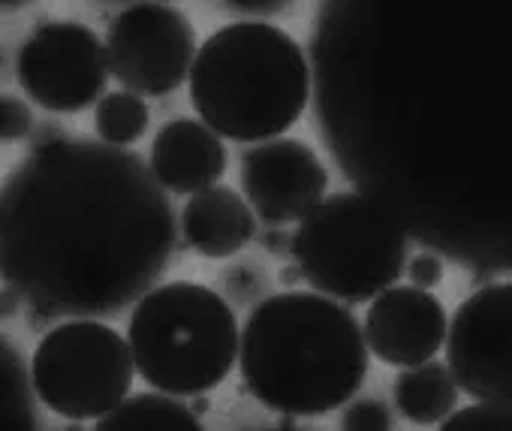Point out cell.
<instances>
[{
    "label": "cell",
    "mask_w": 512,
    "mask_h": 431,
    "mask_svg": "<svg viewBox=\"0 0 512 431\" xmlns=\"http://www.w3.org/2000/svg\"><path fill=\"white\" fill-rule=\"evenodd\" d=\"M172 251V202L130 148L64 136L0 184V284L55 320L124 311Z\"/></svg>",
    "instance_id": "cell-1"
},
{
    "label": "cell",
    "mask_w": 512,
    "mask_h": 431,
    "mask_svg": "<svg viewBox=\"0 0 512 431\" xmlns=\"http://www.w3.org/2000/svg\"><path fill=\"white\" fill-rule=\"evenodd\" d=\"M247 392L281 416H326L368 377V344L344 302L323 293H275L238 329Z\"/></svg>",
    "instance_id": "cell-2"
},
{
    "label": "cell",
    "mask_w": 512,
    "mask_h": 431,
    "mask_svg": "<svg viewBox=\"0 0 512 431\" xmlns=\"http://www.w3.org/2000/svg\"><path fill=\"white\" fill-rule=\"evenodd\" d=\"M190 103L220 139L263 142L284 136L305 112L311 70L302 46L266 22H235L196 49Z\"/></svg>",
    "instance_id": "cell-3"
},
{
    "label": "cell",
    "mask_w": 512,
    "mask_h": 431,
    "mask_svg": "<svg viewBox=\"0 0 512 431\" xmlns=\"http://www.w3.org/2000/svg\"><path fill=\"white\" fill-rule=\"evenodd\" d=\"M127 344L148 386L190 398L211 392L235 368L238 320L232 305L205 284H154L133 305Z\"/></svg>",
    "instance_id": "cell-4"
},
{
    "label": "cell",
    "mask_w": 512,
    "mask_h": 431,
    "mask_svg": "<svg viewBox=\"0 0 512 431\" xmlns=\"http://www.w3.org/2000/svg\"><path fill=\"white\" fill-rule=\"evenodd\" d=\"M290 254L317 293L362 305L404 275L407 233L386 202L368 193H338L323 196L299 221Z\"/></svg>",
    "instance_id": "cell-5"
},
{
    "label": "cell",
    "mask_w": 512,
    "mask_h": 431,
    "mask_svg": "<svg viewBox=\"0 0 512 431\" xmlns=\"http://www.w3.org/2000/svg\"><path fill=\"white\" fill-rule=\"evenodd\" d=\"M31 386L37 401L73 422L100 419L133 386L127 338L94 317L52 326L34 350Z\"/></svg>",
    "instance_id": "cell-6"
},
{
    "label": "cell",
    "mask_w": 512,
    "mask_h": 431,
    "mask_svg": "<svg viewBox=\"0 0 512 431\" xmlns=\"http://www.w3.org/2000/svg\"><path fill=\"white\" fill-rule=\"evenodd\" d=\"M196 55L190 19L169 4H133L115 16L106 34L109 76L124 91L166 97L187 82Z\"/></svg>",
    "instance_id": "cell-7"
},
{
    "label": "cell",
    "mask_w": 512,
    "mask_h": 431,
    "mask_svg": "<svg viewBox=\"0 0 512 431\" xmlns=\"http://www.w3.org/2000/svg\"><path fill=\"white\" fill-rule=\"evenodd\" d=\"M16 79L40 109L55 115L82 112L106 91V46L88 25L46 22L22 43Z\"/></svg>",
    "instance_id": "cell-8"
},
{
    "label": "cell",
    "mask_w": 512,
    "mask_h": 431,
    "mask_svg": "<svg viewBox=\"0 0 512 431\" xmlns=\"http://www.w3.org/2000/svg\"><path fill=\"white\" fill-rule=\"evenodd\" d=\"M446 368L476 401L512 404V287L485 284L446 320Z\"/></svg>",
    "instance_id": "cell-9"
},
{
    "label": "cell",
    "mask_w": 512,
    "mask_h": 431,
    "mask_svg": "<svg viewBox=\"0 0 512 431\" xmlns=\"http://www.w3.org/2000/svg\"><path fill=\"white\" fill-rule=\"evenodd\" d=\"M238 178L244 202L266 227L299 224L329 190V169L320 154L290 136H272L247 148Z\"/></svg>",
    "instance_id": "cell-10"
},
{
    "label": "cell",
    "mask_w": 512,
    "mask_h": 431,
    "mask_svg": "<svg viewBox=\"0 0 512 431\" xmlns=\"http://www.w3.org/2000/svg\"><path fill=\"white\" fill-rule=\"evenodd\" d=\"M446 308L422 287H386L371 299L365 314L368 350L392 368H407L434 359L446 338Z\"/></svg>",
    "instance_id": "cell-11"
},
{
    "label": "cell",
    "mask_w": 512,
    "mask_h": 431,
    "mask_svg": "<svg viewBox=\"0 0 512 431\" xmlns=\"http://www.w3.org/2000/svg\"><path fill=\"white\" fill-rule=\"evenodd\" d=\"M148 166L163 190L196 193L226 172V145L199 118H175L157 130Z\"/></svg>",
    "instance_id": "cell-12"
},
{
    "label": "cell",
    "mask_w": 512,
    "mask_h": 431,
    "mask_svg": "<svg viewBox=\"0 0 512 431\" xmlns=\"http://www.w3.org/2000/svg\"><path fill=\"white\" fill-rule=\"evenodd\" d=\"M181 233L199 257L226 260L253 242L256 214L232 187L211 184L190 193L181 211Z\"/></svg>",
    "instance_id": "cell-13"
},
{
    "label": "cell",
    "mask_w": 512,
    "mask_h": 431,
    "mask_svg": "<svg viewBox=\"0 0 512 431\" xmlns=\"http://www.w3.org/2000/svg\"><path fill=\"white\" fill-rule=\"evenodd\" d=\"M398 413L413 425H440L458 407V386L446 362H416L407 365L392 386Z\"/></svg>",
    "instance_id": "cell-14"
},
{
    "label": "cell",
    "mask_w": 512,
    "mask_h": 431,
    "mask_svg": "<svg viewBox=\"0 0 512 431\" xmlns=\"http://www.w3.org/2000/svg\"><path fill=\"white\" fill-rule=\"evenodd\" d=\"M100 431H151V428H199L202 419L190 410L181 395L169 392H139L124 395L112 410L94 419Z\"/></svg>",
    "instance_id": "cell-15"
},
{
    "label": "cell",
    "mask_w": 512,
    "mask_h": 431,
    "mask_svg": "<svg viewBox=\"0 0 512 431\" xmlns=\"http://www.w3.org/2000/svg\"><path fill=\"white\" fill-rule=\"evenodd\" d=\"M37 425L40 416L31 371L19 347L0 332V431H28Z\"/></svg>",
    "instance_id": "cell-16"
},
{
    "label": "cell",
    "mask_w": 512,
    "mask_h": 431,
    "mask_svg": "<svg viewBox=\"0 0 512 431\" xmlns=\"http://www.w3.org/2000/svg\"><path fill=\"white\" fill-rule=\"evenodd\" d=\"M148 121H151V109L133 91H109L106 97L97 100L94 127L97 136L109 145L127 148L139 142L148 130Z\"/></svg>",
    "instance_id": "cell-17"
},
{
    "label": "cell",
    "mask_w": 512,
    "mask_h": 431,
    "mask_svg": "<svg viewBox=\"0 0 512 431\" xmlns=\"http://www.w3.org/2000/svg\"><path fill=\"white\" fill-rule=\"evenodd\" d=\"M446 431H512V404L476 401L470 407H455L443 422Z\"/></svg>",
    "instance_id": "cell-18"
},
{
    "label": "cell",
    "mask_w": 512,
    "mask_h": 431,
    "mask_svg": "<svg viewBox=\"0 0 512 431\" xmlns=\"http://www.w3.org/2000/svg\"><path fill=\"white\" fill-rule=\"evenodd\" d=\"M344 413H341V428L347 431H386L395 425L392 419V410L386 407V401L374 398V395H365V398H350L341 404Z\"/></svg>",
    "instance_id": "cell-19"
},
{
    "label": "cell",
    "mask_w": 512,
    "mask_h": 431,
    "mask_svg": "<svg viewBox=\"0 0 512 431\" xmlns=\"http://www.w3.org/2000/svg\"><path fill=\"white\" fill-rule=\"evenodd\" d=\"M34 124H37V118H34L31 106L22 97L0 94V142L28 139Z\"/></svg>",
    "instance_id": "cell-20"
},
{
    "label": "cell",
    "mask_w": 512,
    "mask_h": 431,
    "mask_svg": "<svg viewBox=\"0 0 512 431\" xmlns=\"http://www.w3.org/2000/svg\"><path fill=\"white\" fill-rule=\"evenodd\" d=\"M404 272L410 275L413 287H422V290H434L443 284V260L434 257V254H416L410 263H404Z\"/></svg>",
    "instance_id": "cell-21"
},
{
    "label": "cell",
    "mask_w": 512,
    "mask_h": 431,
    "mask_svg": "<svg viewBox=\"0 0 512 431\" xmlns=\"http://www.w3.org/2000/svg\"><path fill=\"white\" fill-rule=\"evenodd\" d=\"M220 4L232 13L241 16H256V19H266V16H281L287 13L296 0H220Z\"/></svg>",
    "instance_id": "cell-22"
},
{
    "label": "cell",
    "mask_w": 512,
    "mask_h": 431,
    "mask_svg": "<svg viewBox=\"0 0 512 431\" xmlns=\"http://www.w3.org/2000/svg\"><path fill=\"white\" fill-rule=\"evenodd\" d=\"M22 308H25V299H22L16 290H10V287L0 290V320H7V317L13 320V317H19Z\"/></svg>",
    "instance_id": "cell-23"
},
{
    "label": "cell",
    "mask_w": 512,
    "mask_h": 431,
    "mask_svg": "<svg viewBox=\"0 0 512 431\" xmlns=\"http://www.w3.org/2000/svg\"><path fill=\"white\" fill-rule=\"evenodd\" d=\"M64 136H67V133H64L61 127H55V124H34V130H31L34 148L52 145V142H58V139H64Z\"/></svg>",
    "instance_id": "cell-24"
},
{
    "label": "cell",
    "mask_w": 512,
    "mask_h": 431,
    "mask_svg": "<svg viewBox=\"0 0 512 431\" xmlns=\"http://www.w3.org/2000/svg\"><path fill=\"white\" fill-rule=\"evenodd\" d=\"M290 251V236L281 230V227H272L269 233H266V251H272V254H281V251Z\"/></svg>",
    "instance_id": "cell-25"
},
{
    "label": "cell",
    "mask_w": 512,
    "mask_h": 431,
    "mask_svg": "<svg viewBox=\"0 0 512 431\" xmlns=\"http://www.w3.org/2000/svg\"><path fill=\"white\" fill-rule=\"evenodd\" d=\"M31 4H37V0H0V13H19Z\"/></svg>",
    "instance_id": "cell-26"
},
{
    "label": "cell",
    "mask_w": 512,
    "mask_h": 431,
    "mask_svg": "<svg viewBox=\"0 0 512 431\" xmlns=\"http://www.w3.org/2000/svg\"><path fill=\"white\" fill-rule=\"evenodd\" d=\"M190 398H193V404H190V410H193V413H196V416L202 419V416L208 413V407H211V401L205 398V392H199V395H190Z\"/></svg>",
    "instance_id": "cell-27"
},
{
    "label": "cell",
    "mask_w": 512,
    "mask_h": 431,
    "mask_svg": "<svg viewBox=\"0 0 512 431\" xmlns=\"http://www.w3.org/2000/svg\"><path fill=\"white\" fill-rule=\"evenodd\" d=\"M157 4H169V0H157Z\"/></svg>",
    "instance_id": "cell-28"
}]
</instances>
